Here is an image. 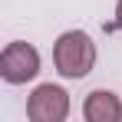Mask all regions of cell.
Instances as JSON below:
<instances>
[{
    "label": "cell",
    "mask_w": 122,
    "mask_h": 122,
    "mask_svg": "<svg viewBox=\"0 0 122 122\" xmlns=\"http://www.w3.org/2000/svg\"><path fill=\"white\" fill-rule=\"evenodd\" d=\"M106 30H122V0H119V3H116V20L109 23Z\"/></svg>",
    "instance_id": "cell-5"
},
{
    "label": "cell",
    "mask_w": 122,
    "mask_h": 122,
    "mask_svg": "<svg viewBox=\"0 0 122 122\" xmlns=\"http://www.w3.org/2000/svg\"><path fill=\"white\" fill-rule=\"evenodd\" d=\"M69 116V92L63 86L43 82L26 99V119L30 122H63Z\"/></svg>",
    "instance_id": "cell-3"
},
{
    "label": "cell",
    "mask_w": 122,
    "mask_h": 122,
    "mask_svg": "<svg viewBox=\"0 0 122 122\" xmlns=\"http://www.w3.org/2000/svg\"><path fill=\"white\" fill-rule=\"evenodd\" d=\"M53 63H56V73L66 76V79L89 76L92 66H96V43H92V36L82 33V30H66L53 43Z\"/></svg>",
    "instance_id": "cell-1"
},
{
    "label": "cell",
    "mask_w": 122,
    "mask_h": 122,
    "mask_svg": "<svg viewBox=\"0 0 122 122\" xmlns=\"http://www.w3.org/2000/svg\"><path fill=\"white\" fill-rule=\"evenodd\" d=\"M82 116H86V122H119L122 119V102L109 89H92L86 96Z\"/></svg>",
    "instance_id": "cell-4"
},
{
    "label": "cell",
    "mask_w": 122,
    "mask_h": 122,
    "mask_svg": "<svg viewBox=\"0 0 122 122\" xmlns=\"http://www.w3.org/2000/svg\"><path fill=\"white\" fill-rule=\"evenodd\" d=\"M36 73H40V53H36V46H30L23 40H13V43L3 46V53H0V76L10 86L30 82Z\"/></svg>",
    "instance_id": "cell-2"
}]
</instances>
